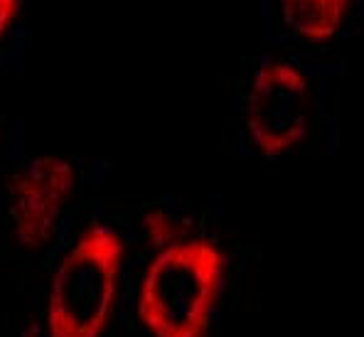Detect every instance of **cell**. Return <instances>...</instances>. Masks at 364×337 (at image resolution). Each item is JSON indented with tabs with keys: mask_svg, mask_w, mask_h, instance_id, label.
<instances>
[{
	"mask_svg": "<svg viewBox=\"0 0 364 337\" xmlns=\"http://www.w3.org/2000/svg\"><path fill=\"white\" fill-rule=\"evenodd\" d=\"M227 254L212 237H180L148 261L136 301L151 337H205L222 291Z\"/></svg>",
	"mask_w": 364,
	"mask_h": 337,
	"instance_id": "obj_1",
	"label": "cell"
},
{
	"mask_svg": "<svg viewBox=\"0 0 364 337\" xmlns=\"http://www.w3.org/2000/svg\"><path fill=\"white\" fill-rule=\"evenodd\" d=\"M20 10H23V0H0V42L18 25Z\"/></svg>",
	"mask_w": 364,
	"mask_h": 337,
	"instance_id": "obj_6",
	"label": "cell"
},
{
	"mask_svg": "<svg viewBox=\"0 0 364 337\" xmlns=\"http://www.w3.org/2000/svg\"><path fill=\"white\" fill-rule=\"evenodd\" d=\"M281 3V18L291 32L305 40H328L333 37L352 0H278Z\"/></svg>",
	"mask_w": 364,
	"mask_h": 337,
	"instance_id": "obj_5",
	"label": "cell"
},
{
	"mask_svg": "<svg viewBox=\"0 0 364 337\" xmlns=\"http://www.w3.org/2000/svg\"><path fill=\"white\" fill-rule=\"evenodd\" d=\"M126 242L109 224L77 234L47 291V337H101L114 313Z\"/></svg>",
	"mask_w": 364,
	"mask_h": 337,
	"instance_id": "obj_2",
	"label": "cell"
},
{
	"mask_svg": "<svg viewBox=\"0 0 364 337\" xmlns=\"http://www.w3.org/2000/svg\"><path fill=\"white\" fill-rule=\"evenodd\" d=\"M77 190V168L62 155H35L10 178L5 212L23 249L47 246Z\"/></svg>",
	"mask_w": 364,
	"mask_h": 337,
	"instance_id": "obj_4",
	"label": "cell"
},
{
	"mask_svg": "<svg viewBox=\"0 0 364 337\" xmlns=\"http://www.w3.org/2000/svg\"><path fill=\"white\" fill-rule=\"evenodd\" d=\"M310 84L301 67L286 60H264L244 99V126L264 155H281L308 133Z\"/></svg>",
	"mask_w": 364,
	"mask_h": 337,
	"instance_id": "obj_3",
	"label": "cell"
}]
</instances>
